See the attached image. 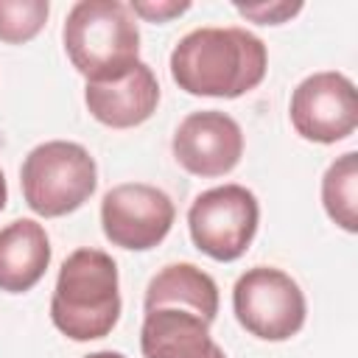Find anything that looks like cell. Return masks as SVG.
Masks as SVG:
<instances>
[{
    "label": "cell",
    "mask_w": 358,
    "mask_h": 358,
    "mask_svg": "<svg viewBox=\"0 0 358 358\" xmlns=\"http://www.w3.org/2000/svg\"><path fill=\"white\" fill-rule=\"evenodd\" d=\"M6 199H8V187H6V176H3V171H0V210L6 207Z\"/></svg>",
    "instance_id": "obj_19"
},
{
    "label": "cell",
    "mask_w": 358,
    "mask_h": 358,
    "mask_svg": "<svg viewBox=\"0 0 358 358\" xmlns=\"http://www.w3.org/2000/svg\"><path fill=\"white\" fill-rule=\"evenodd\" d=\"M232 310L246 333L263 341H288L305 324V294L299 282L274 268L255 266L232 288Z\"/></svg>",
    "instance_id": "obj_5"
},
{
    "label": "cell",
    "mask_w": 358,
    "mask_h": 358,
    "mask_svg": "<svg viewBox=\"0 0 358 358\" xmlns=\"http://www.w3.org/2000/svg\"><path fill=\"white\" fill-rule=\"evenodd\" d=\"M268 53L246 28H196L171 50V78L187 95L241 98L266 78Z\"/></svg>",
    "instance_id": "obj_1"
},
{
    "label": "cell",
    "mask_w": 358,
    "mask_h": 358,
    "mask_svg": "<svg viewBox=\"0 0 358 358\" xmlns=\"http://www.w3.org/2000/svg\"><path fill=\"white\" fill-rule=\"evenodd\" d=\"M260 221L257 196L243 185H221L199 193L187 210L190 238L213 260H238L255 241Z\"/></svg>",
    "instance_id": "obj_6"
},
{
    "label": "cell",
    "mask_w": 358,
    "mask_h": 358,
    "mask_svg": "<svg viewBox=\"0 0 358 358\" xmlns=\"http://www.w3.org/2000/svg\"><path fill=\"white\" fill-rule=\"evenodd\" d=\"M25 204L45 218H59L78 210L98 185L92 154L81 143L48 140L28 151L20 168Z\"/></svg>",
    "instance_id": "obj_4"
},
{
    "label": "cell",
    "mask_w": 358,
    "mask_h": 358,
    "mask_svg": "<svg viewBox=\"0 0 358 358\" xmlns=\"http://www.w3.org/2000/svg\"><path fill=\"white\" fill-rule=\"evenodd\" d=\"M84 101L90 115L109 129H131L145 123L159 103V81L145 62H137L123 78L87 84Z\"/></svg>",
    "instance_id": "obj_10"
},
{
    "label": "cell",
    "mask_w": 358,
    "mask_h": 358,
    "mask_svg": "<svg viewBox=\"0 0 358 358\" xmlns=\"http://www.w3.org/2000/svg\"><path fill=\"white\" fill-rule=\"evenodd\" d=\"M291 123L310 143H338L358 126L355 84L336 70L313 73L291 92Z\"/></svg>",
    "instance_id": "obj_8"
},
{
    "label": "cell",
    "mask_w": 358,
    "mask_h": 358,
    "mask_svg": "<svg viewBox=\"0 0 358 358\" xmlns=\"http://www.w3.org/2000/svg\"><path fill=\"white\" fill-rule=\"evenodd\" d=\"M48 0H0V42L22 45L48 22Z\"/></svg>",
    "instance_id": "obj_15"
},
{
    "label": "cell",
    "mask_w": 358,
    "mask_h": 358,
    "mask_svg": "<svg viewBox=\"0 0 358 358\" xmlns=\"http://www.w3.org/2000/svg\"><path fill=\"white\" fill-rule=\"evenodd\" d=\"M50 319L73 341L112 333L120 319L117 263L103 249H76L64 257L50 296Z\"/></svg>",
    "instance_id": "obj_2"
},
{
    "label": "cell",
    "mask_w": 358,
    "mask_h": 358,
    "mask_svg": "<svg viewBox=\"0 0 358 358\" xmlns=\"http://www.w3.org/2000/svg\"><path fill=\"white\" fill-rule=\"evenodd\" d=\"M64 50L87 84L123 78L140 62V28L120 0H78L64 20Z\"/></svg>",
    "instance_id": "obj_3"
},
{
    "label": "cell",
    "mask_w": 358,
    "mask_h": 358,
    "mask_svg": "<svg viewBox=\"0 0 358 358\" xmlns=\"http://www.w3.org/2000/svg\"><path fill=\"white\" fill-rule=\"evenodd\" d=\"M84 358H126L123 352H115V350H98V352H90Z\"/></svg>",
    "instance_id": "obj_18"
},
{
    "label": "cell",
    "mask_w": 358,
    "mask_h": 358,
    "mask_svg": "<svg viewBox=\"0 0 358 358\" xmlns=\"http://www.w3.org/2000/svg\"><path fill=\"white\" fill-rule=\"evenodd\" d=\"M143 358H227L210 336V322L190 310H148L140 327Z\"/></svg>",
    "instance_id": "obj_11"
},
{
    "label": "cell",
    "mask_w": 358,
    "mask_h": 358,
    "mask_svg": "<svg viewBox=\"0 0 358 358\" xmlns=\"http://www.w3.org/2000/svg\"><path fill=\"white\" fill-rule=\"evenodd\" d=\"M322 204L344 232L358 229V154L347 151L322 176Z\"/></svg>",
    "instance_id": "obj_14"
},
{
    "label": "cell",
    "mask_w": 358,
    "mask_h": 358,
    "mask_svg": "<svg viewBox=\"0 0 358 358\" xmlns=\"http://www.w3.org/2000/svg\"><path fill=\"white\" fill-rule=\"evenodd\" d=\"M173 157L193 176H224L243 157V131L227 112H190L173 131Z\"/></svg>",
    "instance_id": "obj_9"
},
{
    "label": "cell",
    "mask_w": 358,
    "mask_h": 358,
    "mask_svg": "<svg viewBox=\"0 0 358 358\" xmlns=\"http://www.w3.org/2000/svg\"><path fill=\"white\" fill-rule=\"evenodd\" d=\"M129 8H131L134 17H143L148 22H168V20L179 17V14H185L190 8V3H176V0H159V3H154V0H131Z\"/></svg>",
    "instance_id": "obj_17"
},
{
    "label": "cell",
    "mask_w": 358,
    "mask_h": 358,
    "mask_svg": "<svg viewBox=\"0 0 358 358\" xmlns=\"http://www.w3.org/2000/svg\"><path fill=\"white\" fill-rule=\"evenodd\" d=\"M176 207L171 196L145 182H123L103 193L101 227L103 235L131 252L154 249L171 232Z\"/></svg>",
    "instance_id": "obj_7"
},
{
    "label": "cell",
    "mask_w": 358,
    "mask_h": 358,
    "mask_svg": "<svg viewBox=\"0 0 358 358\" xmlns=\"http://www.w3.org/2000/svg\"><path fill=\"white\" fill-rule=\"evenodd\" d=\"M235 8H238V14H243L246 20H252V22H257V25H280V22H285V20H291L294 14H299L302 11V3L296 0V3H235Z\"/></svg>",
    "instance_id": "obj_16"
},
{
    "label": "cell",
    "mask_w": 358,
    "mask_h": 358,
    "mask_svg": "<svg viewBox=\"0 0 358 358\" xmlns=\"http://www.w3.org/2000/svg\"><path fill=\"white\" fill-rule=\"evenodd\" d=\"M50 266V241L39 221L17 218L0 229V291H31Z\"/></svg>",
    "instance_id": "obj_12"
},
{
    "label": "cell",
    "mask_w": 358,
    "mask_h": 358,
    "mask_svg": "<svg viewBox=\"0 0 358 358\" xmlns=\"http://www.w3.org/2000/svg\"><path fill=\"white\" fill-rule=\"evenodd\" d=\"M157 308L190 310L213 324L218 313V285L207 271L193 263H171L157 271L145 288L143 310L148 313Z\"/></svg>",
    "instance_id": "obj_13"
}]
</instances>
